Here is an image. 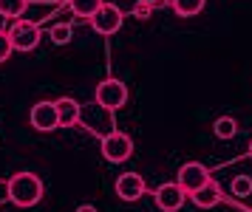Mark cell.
Segmentation results:
<instances>
[{"mask_svg": "<svg viewBox=\"0 0 252 212\" xmlns=\"http://www.w3.org/2000/svg\"><path fill=\"white\" fill-rule=\"evenodd\" d=\"M74 37V29H71L68 23H57V26H51V43L54 45H65Z\"/></svg>", "mask_w": 252, "mask_h": 212, "instance_id": "cell-16", "label": "cell"}, {"mask_svg": "<svg viewBox=\"0 0 252 212\" xmlns=\"http://www.w3.org/2000/svg\"><path fill=\"white\" fill-rule=\"evenodd\" d=\"M130 153H133V142H130V136L119 133V130L102 136V156L108 158L111 164H122V161H127Z\"/></svg>", "mask_w": 252, "mask_h": 212, "instance_id": "cell-5", "label": "cell"}, {"mask_svg": "<svg viewBox=\"0 0 252 212\" xmlns=\"http://www.w3.org/2000/svg\"><path fill=\"white\" fill-rule=\"evenodd\" d=\"M232 195H235V198L252 195V179L250 176H235V179H232Z\"/></svg>", "mask_w": 252, "mask_h": 212, "instance_id": "cell-17", "label": "cell"}, {"mask_svg": "<svg viewBox=\"0 0 252 212\" xmlns=\"http://www.w3.org/2000/svg\"><path fill=\"white\" fill-rule=\"evenodd\" d=\"M250 158H252V142H250Z\"/></svg>", "mask_w": 252, "mask_h": 212, "instance_id": "cell-22", "label": "cell"}, {"mask_svg": "<svg viewBox=\"0 0 252 212\" xmlns=\"http://www.w3.org/2000/svg\"><path fill=\"white\" fill-rule=\"evenodd\" d=\"M6 37L12 43V51H34L40 45V29L32 20H17L6 31Z\"/></svg>", "mask_w": 252, "mask_h": 212, "instance_id": "cell-4", "label": "cell"}, {"mask_svg": "<svg viewBox=\"0 0 252 212\" xmlns=\"http://www.w3.org/2000/svg\"><path fill=\"white\" fill-rule=\"evenodd\" d=\"M145 190H148V187H145V179H142L139 173H122V176L116 179V195L127 204L139 201V198L145 195Z\"/></svg>", "mask_w": 252, "mask_h": 212, "instance_id": "cell-8", "label": "cell"}, {"mask_svg": "<svg viewBox=\"0 0 252 212\" xmlns=\"http://www.w3.org/2000/svg\"><path fill=\"white\" fill-rule=\"evenodd\" d=\"M125 102H127V85L122 79H105V82L96 85V105H99L102 111L114 113V111H119Z\"/></svg>", "mask_w": 252, "mask_h": 212, "instance_id": "cell-2", "label": "cell"}, {"mask_svg": "<svg viewBox=\"0 0 252 212\" xmlns=\"http://www.w3.org/2000/svg\"><path fill=\"white\" fill-rule=\"evenodd\" d=\"M213 133L218 139H232V136L238 133V122L232 119V116H218L216 124H213Z\"/></svg>", "mask_w": 252, "mask_h": 212, "instance_id": "cell-14", "label": "cell"}, {"mask_svg": "<svg viewBox=\"0 0 252 212\" xmlns=\"http://www.w3.org/2000/svg\"><path fill=\"white\" fill-rule=\"evenodd\" d=\"M54 108H57V127H74V124L80 122V105L71 99V96L57 99Z\"/></svg>", "mask_w": 252, "mask_h": 212, "instance_id": "cell-11", "label": "cell"}, {"mask_svg": "<svg viewBox=\"0 0 252 212\" xmlns=\"http://www.w3.org/2000/svg\"><path fill=\"white\" fill-rule=\"evenodd\" d=\"M139 3H145V6H153V3H159V0H139Z\"/></svg>", "mask_w": 252, "mask_h": 212, "instance_id": "cell-21", "label": "cell"}, {"mask_svg": "<svg viewBox=\"0 0 252 212\" xmlns=\"http://www.w3.org/2000/svg\"><path fill=\"white\" fill-rule=\"evenodd\" d=\"M153 198H156V207L161 212H179L187 195L179 190V184H161L159 190L153 192Z\"/></svg>", "mask_w": 252, "mask_h": 212, "instance_id": "cell-9", "label": "cell"}, {"mask_svg": "<svg viewBox=\"0 0 252 212\" xmlns=\"http://www.w3.org/2000/svg\"><path fill=\"white\" fill-rule=\"evenodd\" d=\"M207 0H170L173 11L179 14V17H195L198 11L204 9Z\"/></svg>", "mask_w": 252, "mask_h": 212, "instance_id": "cell-13", "label": "cell"}, {"mask_svg": "<svg viewBox=\"0 0 252 212\" xmlns=\"http://www.w3.org/2000/svg\"><path fill=\"white\" fill-rule=\"evenodd\" d=\"M29 122L40 133L57 130V108H54V102H37L32 108V113H29Z\"/></svg>", "mask_w": 252, "mask_h": 212, "instance_id": "cell-7", "label": "cell"}, {"mask_svg": "<svg viewBox=\"0 0 252 212\" xmlns=\"http://www.w3.org/2000/svg\"><path fill=\"white\" fill-rule=\"evenodd\" d=\"M29 9V0H0V17H20Z\"/></svg>", "mask_w": 252, "mask_h": 212, "instance_id": "cell-15", "label": "cell"}, {"mask_svg": "<svg viewBox=\"0 0 252 212\" xmlns=\"http://www.w3.org/2000/svg\"><path fill=\"white\" fill-rule=\"evenodd\" d=\"M9 57H12V43H9L6 31H0V62H6Z\"/></svg>", "mask_w": 252, "mask_h": 212, "instance_id": "cell-18", "label": "cell"}, {"mask_svg": "<svg viewBox=\"0 0 252 212\" xmlns=\"http://www.w3.org/2000/svg\"><path fill=\"white\" fill-rule=\"evenodd\" d=\"M77 212H96V207H94V204H80Z\"/></svg>", "mask_w": 252, "mask_h": 212, "instance_id": "cell-20", "label": "cell"}, {"mask_svg": "<svg viewBox=\"0 0 252 212\" xmlns=\"http://www.w3.org/2000/svg\"><path fill=\"white\" fill-rule=\"evenodd\" d=\"M99 6H102V0H68V9L77 17H85V20H91Z\"/></svg>", "mask_w": 252, "mask_h": 212, "instance_id": "cell-12", "label": "cell"}, {"mask_svg": "<svg viewBox=\"0 0 252 212\" xmlns=\"http://www.w3.org/2000/svg\"><path fill=\"white\" fill-rule=\"evenodd\" d=\"M190 198H193V204L198 207V210H213V207H218V204L224 201V195H221V190H218V184L213 179L207 181L198 192H193Z\"/></svg>", "mask_w": 252, "mask_h": 212, "instance_id": "cell-10", "label": "cell"}, {"mask_svg": "<svg viewBox=\"0 0 252 212\" xmlns=\"http://www.w3.org/2000/svg\"><path fill=\"white\" fill-rule=\"evenodd\" d=\"M6 195H9V201L14 207L32 210L43 198V181L34 173H14L12 179H9V184H6Z\"/></svg>", "mask_w": 252, "mask_h": 212, "instance_id": "cell-1", "label": "cell"}, {"mask_svg": "<svg viewBox=\"0 0 252 212\" xmlns=\"http://www.w3.org/2000/svg\"><path fill=\"white\" fill-rule=\"evenodd\" d=\"M150 11H153V6H145V3H136L133 6V17H139V20H148Z\"/></svg>", "mask_w": 252, "mask_h": 212, "instance_id": "cell-19", "label": "cell"}, {"mask_svg": "<svg viewBox=\"0 0 252 212\" xmlns=\"http://www.w3.org/2000/svg\"><path fill=\"white\" fill-rule=\"evenodd\" d=\"M207 181H210V170L201 164V161H187L179 167V176H176V184H179V190L184 195H193L204 187Z\"/></svg>", "mask_w": 252, "mask_h": 212, "instance_id": "cell-3", "label": "cell"}, {"mask_svg": "<svg viewBox=\"0 0 252 212\" xmlns=\"http://www.w3.org/2000/svg\"><path fill=\"white\" fill-rule=\"evenodd\" d=\"M122 20H125V17H122V9H119V6L102 3L88 23H91V29L96 34H116L119 29H122Z\"/></svg>", "mask_w": 252, "mask_h": 212, "instance_id": "cell-6", "label": "cell"}]
</instances>
